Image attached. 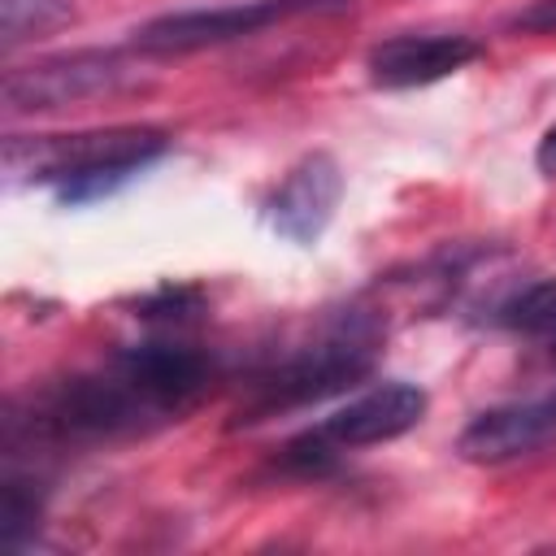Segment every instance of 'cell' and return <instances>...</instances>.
Segmentation results:
<instances>
[{
    "instance_id": "cell-3",
    "label": "cell",
    "mask_w": 556,
    "mask_h": 556,
    "mask_svg": "<svg viewBox=\"0 0 556 556\" xmlns=\"http://www.w3.org/2000/svg\"><path fill=\"white\" fill-rule=\"evenodd\" d=\"M430 408V395L417 382L391 378L378 382L369 391H361L356 400H348L343 408H334L330 417H321L313 430L295 434L282 447V469L291 473H326L343 452H361L374 443H391L400 434H408Z\"/></svg>"
},
{
    "instance_id": "cell-5",
    "label": "cell",
    "mask_w": 556,
    "mask_h": 556,
    "mask_svg": "<svg viewBox=\"0 0 556 556\" xmlns=\"http://www.w3.org/2000/svg\"><path fill=\"white\" fill-rule=\"evenodd\" d=\"M130 83V65L113 48H74L56 56H39L30 65H13L4 74V113H56L65 104L113 96Z\"/></svg>"
},
{
    "instance_id": "cell-2",
    "label": "cell",
    "mask_w": 556,
    "mask_h": 556,
    "mask_svg": "<svg viewBox=\"0 0 556 556\" xmlns=\"http://www.w3.org/2000/svg\"><path fill=\"white\" fill-rule=\"evenodd\" d=\"M161 126H104L74 135H9L4 169L17 182H43L61 204H91L126 187L143 165L165 156Z\"/></svg>"
},
{
    "instance_id": "cell-6",
    "label": "cell",
    "mask_w": 556,
    "mask_h": 556,
    "mask_svg": "<svg viewBox=\"0 0 556 556\" xmlns=\"http://www.w3.org/2000/svg\"><path fill=\"white\" fill-rule=\"evenodd\" d=\"M343 200V169L330 152H304L274 195L265 200V222L274 235H282L295 248H313L326 226L334 222V208Z\"/></svg>"
},
{
    "instance_id": "cell-1",
    "label": "cell",
    "mask_w": 556,
    "mask_h": 556,
    "mask_svg": "<svg viewBox=\"0 0 556 556\" xmlns=\"http://www.w3.org/2000/svg\"><path fill=\"white\" fill-rule=\"evenodd\" d=\"M382 339L387 326L374 308L352 304L321 317V326L304 343H295L291 352H282L278 361H269L248 378L235 426H256L265 417L295 413L361 387L382 356Z\"/></svg>"
},
{
    "instance_id": "cell-7",
    "label": "cell",
    "mask_w": 556,
    "mask_h": 556,
    "mask_svg": "<svg viewBox=\"0 0 556 556\" xmlns=\"http://www.w3.org/2000/svg\"><path fill=\"white\" fill-rule=\"evenodd\" d=\"M482 56V43L473 35H391L369 48L365 70L374 87L404 91V87H430Z\"/></svg>"
},
{
    "instance_id": "cell-9",
    "label": "cell",
    "mask_w": 556,
    "mask_h": 556,
    "mask_svg": "<svg viewBox=\"0 0 556 556\" xmlns=\"http://www.w3.org/2000/svg\"><path fill=\"white\" fill-rule=\"evenodd\" d=\"M495 321L530 343H539L556 361V278L526 282L521 291L504 295L495 304Z\"/></svg>"
},
{
    "instance_id": "cell-13",
    "label": "cell",
    "mask_w": 556,
    "mask_h": 556,
    "mask_svg": "<svg viewBox=\"0 0 556 556\" xmlns=\"http://www.w3.org/2000/svg\"><path fill=\"white\" fill-rule=\"evenodd\" d=\"M534 165H539L543 178H556V126L539 139V148H534Z\"/></svg>"
},
{
    "instance_id": "cell-11",
    "label": "cell",
    "mask_w": 556,
    "mask_h": 556,
    "mask_svg": "<svg viewBox=\"0 0 556 556\" xmlns=\"http://www.w3.org/2000/svg\"><path fill=\"white\" fill-rule=\"evenodd\" d=\"M43 517V486L30 473H9L4 478V547H22Z\"/></svg>"
},
{
    "instance_id": "cell-8",
    "label": "cell",
    "mask_w": 556,
    "mask_h": 556,
    "mask_svg": "<svg viewBox=\"0 0 556 556\" xmlns=\"http://www.w3.org/2000/svg\"><path fill=\"white\" fill-rule=\"evenodd\" d=\"M547 443H556V391L526 400V404H500V408L478 413L460 430L456 452L473 465H504Z\"/></svg>"
},
{
    "instance_id": "cell-4",
    "label": "cell",
    "mask_w": 556,
    "mask_h": 556,
    "mask_svg": "<svg viewBox=\"0 0 556 556\" xmlns=\"http://www.w3.org/2000/svg\"><path fill=\"white\" fill-rule=\"evenodd\" d=\"M343 9H352V0H239V4H217V9H178V13L143 22L135 30V48L143 56H187V52L248 39L291 17H308V13L321 17V13H343Z\"/></svg>"
},
{
    "instance_id": "cell-10",
    "label": "cell",
    "mask_w": 556,
    "mask_h": 556,
    "mask_svg": "<svg viewBox=\"0 0 556 556\" xmlns=\"http://www.w3.org/2000/svg\"><path fill=\"white\" fill-rule=\"evenodd\" d=\"M74 17L70 0H0V48L13 52L30 39L61 30Z\"/></svg>"
},
{
    "instance_id": "cell-12",
    "label": "cell",
    "mask_w": 556,
    "mask_h": 556,
    "mask_svg": "<svg viewBox=\"0 0 556 556\" xmlns=\"http://www.w3.org/2000/svg\"><path fill=\"white\" fill-rule=\"evenodd\" d=\"M508 30H526V35H556V0H534L526 9H517L508 17Z\"/></svg>"
}]
</instances>
